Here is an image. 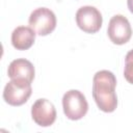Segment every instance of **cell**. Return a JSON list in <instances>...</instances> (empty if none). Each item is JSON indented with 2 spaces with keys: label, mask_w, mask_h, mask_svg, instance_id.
Wrapping results in <instances>:
<instances>
[{
  "label": "cell",
  "mask_w": 133,
  "mask_h": 133,
  "mask_svg": "<svg viewBox=\"0 0 133 133\" xmlns=\"http://www.w3.org/2000/svg\"><path fill=\"white\" fill-rule=\"evenodd\" d=\"M124 76L129 83L133 84V49L130 50L125 57Z\"/></svg>",
  "instance_id": "cell-10"
},
{
  "label": "cell",
  "mask_w": 133,
  "mask_h": 133,
  "mask_svg": "<svg viewBox=\"0 0 133 133\" xmlns=\"http://www.w3.org/2000/svg\"><path fill=\"white\" fill-rule=\"evenodd\" d=\"M31 92V82L25 79L16 78L8 81L4 86L3 99L11 106H20L28 101Z\"/></svg>",
  "instance_id": "cell-2"
},
{
  "label": "cell",
  "mask_w": 133,
  "mask_h": 133,
  "mask_svg": "<svg viewBox=\"0 0 133 133\" xmlns=\"http://www.w3.org/2000/svg\"><path fill=\"white\" fill-rule=\"evenodd\" d=\"M107 33L113 44L124 45L131 38L132 28L126 17L123 15H115L109 21Z\"/></svg>",
  "instance_id": "cell-6"
},
{
  "label": "cell",
  "mask_w": 133,
  "mask_h": 133,
  "mask_svg": "<svg viewBox=\"0 0 133 133\" xmlns=\"http://www.w3.org/2000/svg\"><path fill=\"white\" fill-rule=\"evenodd\" d=\"M28 23L36 34L45 36L50 34L55 29L56 17L50 8L38 7L30 14Z\"/></svg>",
  "instance_id": "cell-4"
},
{
  "label": "cell",
  "mask_w": 133,
  "mask_h": 133,
  "mask_svg": "<svg viewBox=\"0 0 133 133\" xmlns=\"http://www.w3.org/2000/svg\"><path fill=\"white\" fill-rule=\"evenodd\" d=\"M34 74L35 71L33 64L25 58H17L12 60L9 63L7 70V75L10 79L21 78L29 82H32L34 78Z\"/></svg>",
  "instance_id": "cell-8"
},
{
  "label": "cell",
  "mask_w": 133,
  "mask_h": 133,
  "mask_svg": "<svg viewBox=\"0 0 133 133\" xmlns=\"http://www.w3.org/2000/svg\"><path fill=\"white\" fill-rule=\"evenodd\" d=\"M35 34L30 26H18L11 33V44L17 50H27L34 44Z\"/></svg>",
  "instance_id": "cell-9"
},
{
  "label": "cell",
  "mask_w": 133,
  "mask_h": 133,
  "mask_svg": "<svg viewBox=\"0 0 133 133\" xmlns=\"http://www.w3.org/2000/svg\"><path fill=\"white\" fill-rule=\"evenodd\" d=\"M116 78L107 70L97 72L92 78V97L98 108L104 112H113L117 107L115 92Z\"/></svg>",
  "instance_id": "cell-1"
},
{
  "label": "cell",
  "mask_w": 133,
  "mask_h": 133,
  "mask_svg": "<svg viewBox=\"0 0 133 133\" xmlns=\"http://www.w3.org/2000/svg\"><path fill=\"white\" fill-rule=\"evenodd\" d=\"M31 116L36 125L49 127L56 119V109L47 99H37L31 107Z\"/></svg>",
  "instance_id": "cell-7"
},
{
  "label": "cell",
  "mask_w": 133,
  "mask_h": 133,
  "mask_svg": "<svg viewBox=\"0 0 133 133\" xmlns=\"http://www.w3.org/2000/svg\"><path fill=\"white\" fill-rule=\"evenodd\" d=\"M62 108L69 119L78 121L87 113L88 103L80 90L71 89L62 97Z\"/></svg>",
  "instance_id": "cell-3"
},
{
  "label": "cell",
  "mask_w": 133,
  "mask_h": 133,
  "mask_svg": "<svg viewBox=\"0 0 133 133\" xmlns=\"http://www.w3.org/2000/svg\"><path fill=\"white\" fill-rule=\"evenodd\" d=\"M127 5H128L129 10L133 14V0H127Z\"/></svg>",
  "instance_id": "cell-11"
},
{
  "label": "cell",
  "mask_w": 133,
  "mask_h": 133,
  "mask_svg": "<svg viewBox=\"0 0 133 133\" xmlns=\"http://www.w3.org/2000/svg\"><path fill=\"white\" fill-rule=\"evenodd\" d=\"M103 18L101 12L95 6L85 5L76 12V23L78 27L86 33H96L102 26Z\"/></svg>",
  "instance_id": "cell-5"
}]
</instances>
